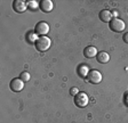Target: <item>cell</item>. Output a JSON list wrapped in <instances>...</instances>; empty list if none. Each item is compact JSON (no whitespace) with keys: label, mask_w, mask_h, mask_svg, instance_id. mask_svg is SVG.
Segmentation results:
<instances>
[{"label":"cell","mask_w":128,"mask_h":123,"mask_svg":"<svg viewBox=\"0 0 128 123\" xmlns=\"http://www.w3.org/2000/svg\"><path fill=\"white\" fill-rule=\"evenodd\" d=\"M86 79L88 80V82L93 83V84H98L102 82V73L97 70H90Z\"/></svg>","instance_id":"obj_5"},{"label":"cell","mask_w":128,"mask_h":123,"mask_svg":"<svg viewBox=\"0 0 128 123\" xmlns=\"http://www.w3.org/2000/svg\"><path fill=\"white\" fill-rule=\"evenodd\" d=\"M97 54H98V51H97L96 47H94V46H88V47H86V48L84 49V56H85L86 58L96 57Z\"/></svg>","instance_id":"obj_9"},{"label":"cell","mask_w":128,"mask_h":123,"mask_svg":"<svg viewBox=\"0 0 128 123\" xmlns=\"http://www.w3.org/2000/svg\"><path fill=\"white\" fill-rule=\"evenodd\" d=\"M125 103L127 104V106H128V94L126 95V97H125Z\"/></svg>","instance_id":"obj_18"},{"label":"cell","mask_w":128,"mask_h":123,"mask_svg":"<svg viewBox=\"0 0 128 123\" xmlns=\"http://www.w3.org/2000/svg\"><path fill=\"white\" fill-rule=\"evenodd\" d=\"M38 34L36 32H29L26 34V39H28V41L29 42H31V43H36V41L38 40Z\"/></svg>","instance_id":"obj_13"},{"label":"cell","mask_w":128,"mask_h":123,"mask_svg":"<svg viewBox=\"0 0 128 123\" xmlns=\"http://www.w3.org/2000/svg\"><path fill=\"white\" fill-rule=\"evenodd\" d=\"M39 8L44 11V13H49L53 10L54 5L52 0H41L39 2Z\"/></svg>","instance_id":"obj_8"},{"label":"cell","mask_w":128,"mask_h":123,"mask_svg":"<svg viewBox=\"0 0 128 123\" xmlns=\"http://www.w3.org/2000/svg\"><path fill=\"white\" fill-rule=\"evenodd\" d=\"M109 26H110V30H111V31H113V32H116V33H120L125 30L126 24L122 19L112 18V21L109 23Z\"/></svg>","instance_id":"obj_3"},{"label":"cell","mask_w":128,"mask_h":123,"mask_svg":"<svg viewBox=\"0 0 128 123\" xmlns=\"http://www.w3.org/2000/svg\"><path fill=\"white\" fill-rule=\"evenodd\" d=\"M20 79H21L23 82H29L30 81V79H31V75H30V73L29 72H22L21 74H20Z\"/></svg>","instance_id":"obj_15"},{"label":"cell","mask_w":128,"mask_h":123,"mask_svg":"<svg viewBox=\"0 0 128 123\" xmlns=\"http://www.w3.org/2000/svg\"><path fill=\"white\" fill-rule=\"evenodd\" d=\"M34 32L38 35H40V37H45L49 32V25H48V23L45 21L38 22L34 26Z\"/></svg>","instance_id":"obj_4"},{"label":"cell","mask_w":128,"mask_h":123,"mask_svg":"<svg viewBox=\"0 0 128 123\" xmlns=\"http://www.w3.org/2000/svg\"><path fill=\"white\" fill-rule=\"evenodd\" d=\"M13 9L16 13H24V11L28 9L26 1H24V0H14Z\"/></svg>","instance_id":"obj_7"},{"label":"cell","mask_w":128,"mask_h":123,"mask_svg":"<svg viewBox=\"0 0 128 123\" xmlns=\"http://www.w3.org/2000/svg\"><path fill=\"white\" fill-rule=\"evenodd\" d=\"M34 46H36V49H37L38 51H40V53H45V51H47L48 49L50 48L52 40L48 37H46V35L45 37H39L38 38V40L36 41Z\"/></svg>","instance_id":"obj_1"},{"label":"cell","mask_w":128,"mask_h":123,"mask_svg":"<svg viewBox=\"0 0 128 123\" xmlns=\"http://www.w3.org/2000/svg\"><path fill=\"white\" fill-rule=\"evenodd\" d=\"M79 92H80V91L78 90V89L76 88V87H72V88L70 89V94H71V96H73V97H74L76 95H78Z\"/></svg>","instance_id":"obj_16"},{"label":"cell","mask_w":128,"mask_h":123,"mask_svg":"<svg viewBox=\"0 0 128 123\" xmlns=\"http://www.w3.org/2000/svg\"><path fill=\"white\" fill-rule=\"evenodd\" d=\"M100 19H101L102 22H104V23H110V22L112 21V18H113V16H112V11L108 10V9H104V10L100 11Z\"/></svg>","instance_id":"obj_10"},{"label":"cell","mask_w":128,"mask_h":123,"mask_svg":"<svg viewBox=\"0 0 128 123\" xmlns=\"http://www.w3.org/2000/svg\"><path fill=\"white\" fill-rule=\"evenodd\" d=\"M9 87H10L12 91H14V92H20V91H22L24 88V82L20 78H15L10 81Z\"/></svg>","instance_id":"obj_6"},{"label":"cell","mask_w":128,"mask_h":123,"mask_svg":"<svg viewBox=\"0 0 128 123\" xmlns=\"http://www.w3.org/2000/svg\"><path fill=\"white\" fill-rule=\"evenodd\" d=\"M122 40L125 41L126 43H128V32L124 33V35H122Z\"/></svg>","instance_id":"obj_17"},{"label":"cell","mask_w":128,"mask_h":123,"mask_svg":"<svg viewBox=\"0 0 128 123\" xmlns=\"http://www.w3.org/2000/svg\"><path fill=\"white\" fill-rule=\"evenodd\" d=\"M26 5H28V8L31 9V10H36L39 7V3L36 0H29V1H26Z\"/></svg>","instance_id":"obj_14"},{"label":"cell","mask_w":128,"mask_h":123,"mask_svg":"<svg viewBox=\"0 0 128 123\" xmlns=\"http://www.w3.org/2000/svg\"><path fill=\"white\" fill-rule=\"evenodd\" d=\"M73 102H74V105L79 108H84L88 105L89 103V98H88V95L85 94V92H79L78 95H76L73 97Z\"/></svg>","instance_id":"obj_2"},{"label":"cell","mask_w":128,"mask_h":123,"mask_svg":"<svg viewBox=\"0 0 128 123\" xmlns=\"http://www.w3.org/2000/svg\"><path fill=\"white\" fill-rule=\"evenodd\" d=\"M96 59H97V62H98L100 64H106L108 62L110 61V56H109V54L105 53V51H101V53L97 54Z\"/></svg>","instance_id":"obj_12"},{"label":"cell","mask_w":128,"mask_h":123,"mask_svg":"<svg viewBox=\"0 0 128 123\" xmlns=\"http://www.w3.org/2000/svg\"><path fill=\"white\" fill-rule=\"evenodd\" d=\"M89 67L87 66L86 64H81V65H79L78 66V68H77V72H78V75H79L80 78H87V75H88V73H89Z\"/></svg>","instance_id":"obj_11"}]
</instances>
